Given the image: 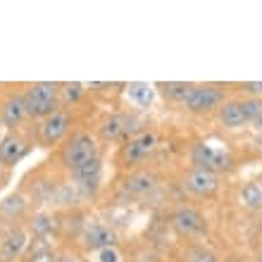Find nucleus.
I'll list each match as a JSON object with an SVG mask.
<instances>
[{"mask_svg": "<svg viewBox=\"0 0 262 262\" xmlns=\"http://www.w3.org/2000/svg\"><path fill=\"white\" fill-rule=\"evenodd\" d=\"M172 222L174 231L188 241H203L207 234H210V222L198 207L193 205H177L172 210Z\"/></svg>", "mask_w": 262, "mask_h": 262, "instance_id": "obj_4", "label": "nucleus"}, {"mask_svg": "<svg viewBox=\"0 0 262 262\" xmlns=\"http://www.w3.org/2000/svg\"><path fill=\"white\" fill-rule=\"evenodd\" d=\"M69 177L74 181V186L81 188L83 193H96L98 188H100V184H103V158L79 167V169L72 172Z\"/></svg>", "mask_w": 262, "mask_h": 262, "instance_id": "obj_16", "label": "nucleus"}, {"mask_svg": "<svg viewBox=\"0 0 262 262\" xmlns=\"http://www.w3.org/2000/svg\"><path fill=\"white\" fill-rule=\"evenodd\" d=\"M5 136V126H3V122H0V138Z\"/></svg>", "mask_w": 262, "mask_h": 262, "instance_id": "obj_29", "label": "nucleus"}, {"mask_svg": "<svg viewBox=\"0 0 262 262\" xmlns=\"http://www.w3.org/2000/svg\"><path fill=\"white\" fill-rule=\"evenodd\" d=\"M29 152H31V143L19 131H5V136L0 138V165L7 169L19 165Z\"/></svg>", "mask_w": 262, "mask_h": 262, "instance_id": "obj_12", "label": "nucleus"}, {"mask_svg": "<svg viewBox=\"0 0 262 262\" xmlns=\"http://www.w3.org/2000/svg\"><path fill=\"white\" fill-rule=\"evenodd\" d=\"M238 203L246 210H262V184L257 181H246L241 188H238Z\"/></svg>", "mask_w": 262, "mask_h": 262, "instance_id": "obj_19", "label": "nucleus"}, {"mask_svg": "<svg viewBox=\"0 0 262 262\" xmlns=\"http://www.w3.org/2000/svg\"><path fill=\"white\" fill-rule=\"evenodd\" d=\"M260 105H262V100H260Z\"/></svg>", "mask_w": 262, "mask_h": 262, "instance_id": "obj_31", "label": "nucleus"}, {"mask_svg": "<svg viewBox=\"0 0 262 262\" xmlns=\"http://www.w3.org/2000/svg\"><path fill=\"white\" fill-rule=\"evenodd\" d=\"M257 262H262V250H260V253H257Z\"/></svg>", "mask_w": 262, "mask_h": 262, "instance_id": "obj_30", "label": "nucleus"}, {"mask_svg": "<svg viewBox=\"0 0 262 262\" xmlns=\"http://www.w3.org/2000/svg\"><path fill=\"white\" fill-rule=\"evenodd\" d=\"M91 262H124V257H122V253H119L117 246H107V248L96 250Z\"/></svg>", "mask_w": 262, "mask_h": 262, "instance_id": "obj_24", "label": "nucleus"}, {"mask_svg": "<svg viewBox=\"0 0 262 262\" xmlns=\"http://www.w3.org/2000/svg\"><path fill=\"white\" fill-rule=\"evenodd\" d=\"M7 181H10V169H7V167H3V165H0V188L5 186Z\"/></svg>", "mask_w": 262, "mask_h": 262, "instance_id": "obj_27", "label": "nucleus"}, {"mask_svg": "<svg viewBox=\"0 0 262 262\" xmlns=\"http://www.w3.org/2000/svg\"><path fill=\"white\" fill-rule=\"evenodd\" d=\"M31 234L24 224H10L0 238V262H19L29 250Z\"/></svg>", "mask_w": 262, "mask_h": 262, "instance_id": "obj_10", "label": "nucleus"}, {"mask_svg": "<svg viewBox=\"0 0 262 262\" xmlns=\"http://www.w3.org/2000/svg\"><path fill=\"white\" fill-rule=\"evenodd\" d=\"M53 262H81V257L76 253H72V250H64V253H57Z\"/></svg>", "mask_w": 262, "mask_h": 262, "instance_id": "obj_26", "label": "nucleus"}, {"mask_svg": "<svg viewBox=\"0 0 262 262\" xmlns=\"http://www.w3.org/2000/svg\"><path fill=\"white\" fill-rule=\"evenodd\" d=\"M217 122H220V126H224V129H243L246 124H250L248 117H246V112H243V103L241 98H227L224 103H222V107L217 110Z\"/></svg>", "mask_w": 262, "mask_h": 262, "instance_id": "obj_17", "label": "nucleus"}, {"mask_svg": "<svg viewBox=\"0 0 262 262\" xmlns=\"http://www.w3.org/2000/svg\"><path fill=\"white\" fill-rule=\"evenodd\" d=\"M131 126H134V117H129L126 112H110L98 122L96 136L100 143H117L134 136Z\"/></svg>", "mask_w": 262, "mask_h": 262, "instance_id": "obj_9", "label": "nucleus"}, {"mask_svg": "<svg viewBox=\"0 0 262 262\" xmlns=\"http://www.w3.org/2000/svg\"><path fill=\"white\" fill-rule=\"evenodd\" d=\"M57 222H55V214L48 212V210H41V212H36L29 222V234H34L36 238H48L53 231H55Z\"/></svg>", "mask_w": 262, "mask_h": 262, "instance_id": "obj_18", "label": "nucleus"}, {"mask_svg": "<svg viewBox=\"0 0 262 262\" xmlns=\"http://www.w3.org/2000/svg\"><path fill=\"white\" fill-rule=\"evenodd\" d=\"M184 262H220L217 260V253L210 250L203 243H191L186 250H184Z\"/></svg>", "mask_w": 262, "mask_h": 262, "instance_id": "obj_23", "label": "nucleus"}, {"mask_svg": "<svg viewBox=\"0 0 262 262\" xmlns=\"http://www.w3.org/2000/svg\"><path fill=\"white\" fill-rule=\"evenodd\" d=\"M21 93H24L29 119H34V122H41V119L50 117L53 112L62 107V103H60V83L55 81H34L29 83Z\"/></svg>", "mask_w": 262, "mask_h": 262, "instance_id": "obj_2", "label": "nucleus"}, {"mask_svg": "<svg viewBox=\"0 0 262 262\" xmlns=\"http://www.w3.org/2000/svg\"><path fill=\"white\" fill-rule=\"evenodd\" d=\"M29 119L27 103H24V93L21 91H12L3 98L0 103V122L5 126V131H19V126Z\"/></svg>", "mask_w": 262, "mask_h": 262, "instance_id": "obj_11", "label": "nucleus"}, {"mask_svg": "<svg viewBox=\"0 0 262 262\" xmlns=\"http://www.w3.org/2000/svg\"><path fill=\"white\" fill-rule=\"evenodd\" d=\"M72 112L67 107H60L57 112H53L50 117L41 119L38 126H36V138L43 148H55V145H62L64 141L69 138L72 134Z\"/></svg>", "mask_w": 262, "mask_h": 262, "instance_id": "obj_5", "label": "nucleus"}, {"mask_svg": "<svg viewBox=\"0 0 262 262\" xmlns=\"http://www.w3.org/2000/svg\"><path fill=\"white\" fill-rule=\"evenodd\" d=\"M100 141L93 131L89 129H79V131H72L69 138L62 143L60 148V162L62 167L67 169L69 174L76 172L79 167L89 165L93 160H100Z\"/></svg>", "mask_w": 262, "mask_h": 262, "instance_id": "obj_1", "label": "nucleus"}, {"mask_svg": "<svg viewBox=\"0 0 262 262\" xmlns=\"http://www.w3.org/2000/svg\"><path fill=\"white\" fill-rule=\"evenodd\" d=\"M155 148H158V134L155 131H138L119 145L117 162L126 169H136L150 158Z\"/></svg>", "mask_w": 262, "mask_h": 262, "instance_id": "obj_3", "label": "nucleus"}, {"mask_svg": "<svg viewBox=\"0 0 262 262\" xmlns=\"http://www.w3.org/2000/svg\"><path fill=\"white\" fill-rule=\"evenodd\" d=\"M86 83H79V81H67V83H60V103L64 105H76L79 100L83 98L86 93Z\"/></svg>", "mask_w": 262, "mask_h": 262, "instance_id": "obj_22", "label": "nucleus"}, {"mask_svg": "<svg viewBox=\"0 0 262 262\" xmlns=\"http://www.w3.org/2000/svg\"><path fill=\"white\" fill-rule=\"evenodd\" d=\"M181 188L193 198H212L220 191V174L200 167H188L181 177Z\"/></svg>", "mask_w": 262, "mask_h": 262, "instance_id": "obj_8", "label": "nucleus"}, {"mask_svg": "<svg viewBox=\"0 0 262 262\" xmlns=\"http://www.w3.org/2000/svg\"><path fill=\"white\" fill-rule=\"evenodd\" d=\"M191 162L193 167H200V169H207V172H214V174H222V172H229L234 160L229 155L224 148H217V145H210L205 141L193 145L191 150Z\"/></svg>", "mask_w": 262, "mask_h": 262, "instance_id": "obj_7", "label": "nucleus"}, {"mask_svg": "<svg viewBox=\"0 0 262 262\" xmlns=\"http://www.w3.org/2000/svg\"><path fill=\"white\" fill-rule=\"evenodd\" d=\"M124 98L136 110H150L158 103V86L150 81H129L124 83Z\"/></svg>", "mask_w": 262, "mask_h": 262, "instance_id": "obj_15", "label": "nucleus"}, {"mask_svg": "<svg viewBox=\"0 0 262 262\" xmlns=\"http://www.w3.org/2000/svg\"><path fill=\"white\" fill-rule=\"evenodd\" d=\"M227 100V93L222 86H214V83H193L191 93L184 100V110L191 112V115H210V112H217L222 107V103Z\"/></svg>", "mask_w": 262, "mask_h": 262, "instance_id": "obj_6", "label": "nucleus"}, {"mask_svg": "<svg viewBox=\"0 0 262 262\" xmlns=\"http://www.w3.org/2000/svg\"><path fill=\"white\" fill-rule=\"evenodd\" d=\"M24 210H27V198L21 193H12L10 198H5L0 203V214H3L7 222H12V224L24 214Z\"/></svg>", "mask_w": 262, "mask_h": 262, "instance_id": "obj_21", "label": "nucleus"}, {"mask_svg": "<svg viewBox=\"0 0 262 262\" xmlns=\"http://www.w3.org/2000/svg\"><path fill=\"white\" fill-rule=\"evenodd\" d=\"M117 231L110 227V224H103V222H91L86 224L81 231V246L86 253H96L100 248H107V246H117Z\"/></svg>", "mask_w": 262, "mask_h": 262, "instance_id": "obj_13", "label": "nucleus"}, {"mask_svg": "<svg viewBox=\"0 0 262 262\" xmlns=\"http://www.w3.org/2000/svg\"><path fill=\"white\" fill-rule=\"evenodd\" d=\"M155 86H158V93H162L169 103H179V105H184L186 96L193 89V83L186 81H167V83H155Z\"/></svg>", "mask_w": 262, "mask_h": 262, "instance_id": "obj_20", "label": "nucleus"}, {"mask_svg": "<svg viewBox=\"0 0 262 262\" xmlns=\"http://www.w3.org/2000/svg\"><path fill=\"white\" fill-rule=\"evenodd\" d=\"M243 98H255V100H262V81H246L241 83Z\"/></svg>", "mask_w": 262, "mask_h": 262, "instance_id": "obj_25", "label": "nucleus"}, {"mask_svg": "<svg viewBox=\"0 0 262 262\" xmlns=\"http://www.w3.org/2000/svg\"><path fill=\"white\" fill-rule=\"evenodd\" d=\"M122 188H124V193L134 195V198L150 195L158 188V174L152 172V169H148V167L129 169V174L122 179Z\"/></svg>", "mask_w": 262, "mask_h": 262, "instance_id": "obj_14", "label": "nucleus"}, {"mask_svg": "<svg viewBox=\"0 0 262 262\" xmlns=\"http://www.w3.org/2000/svg\"><path fill=\"white\" fill-rule=\"evenodd\" d=\"M250 126H253V131H255V134H260V136H262V112L257 115L255 119H253V124H250Z\"/></svg>", "mask_w": 262, "mask_h": 262, "instance_id": "obj_28", "label": "nucleus"}]
</instances>
